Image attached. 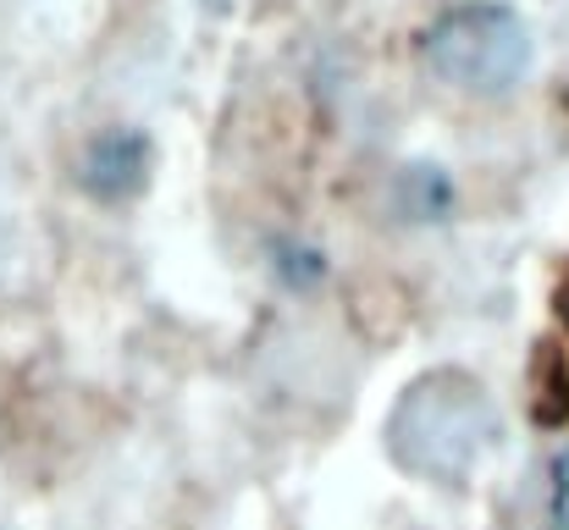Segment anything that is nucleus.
I'll return each instance as SVG.
<instances>
[{"instance_id": "f257e3e1", "label": "nucleus", "mask_w": 569, "mask_h": 530, "mask_svg": "<svg viewBox=\"0 0 569 530\" xmlns=\"http://www.w3.org/2000/svg\"><path fill=\"white\" fill-rule=\"evenodd\" d=\"M498 437H503V420H498L492 392L459 364L420 370L387 414L392 464L431 487H465L476 464L498 448Z\"/></svg>"}, {"instance_id": "f03ea898", "label": "nucleus", "mask_w": 569, "mask_h": 530, "mask_svg": "<svg viewBox=\"0 0 569 530\" xmlns=\"http://www.w3.org/2000/svg\"><path fill=\"white\" fill-rule=\"evenodd\" d=\"M420 56L437 83L498 100L531 72V28L503 0H465L431 17V28L420 33Z\"/></svg>"}, {"instance_id": "7ed1b4c3", "label": "nucleus", "mask_w": 569, "mask_h": 530, "mask_svg": "<svg viewBox=\"0 0 569 530\" xmlns=\"http://www.w3.org/2000/svg\"><path fill=\"white\" fill-rule=\"evenodd\" d=\"M78 182H83L94 199H133V193L150 182V139L133 133V128L94 133V139L83 144Z\"/></svg>"}, {"instance_id": "20e7f679", "label": "nucleus", "mask_w": 569, "mask_h": 530, "mask_svg": "<svg viewBox=\"0 0 569 530\" xmlns=\"http://www.w3.org/2000/svg\"><path fill=\"white\" fill-rule=\"evenodd\" d=\"M537 414H548V420H559L569 414V282L565 293H559V338H553V349L537 353Z\"/></svg>"}, {"instance_id": "39448f33", "label": "nucleus", "mask_w": 569, "mask_h": 530, "mask_svg": "<svg viewBox=\"0 0 569 530\" xmlns=\"http://www.w3.org/2000/svg\"><path fill=\"white\" fill-rule=\"evenodd\" d=\"M553 530H569V448L553 459Z\"/></svg>"}]
</instances>
